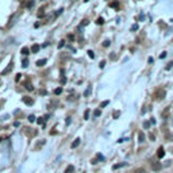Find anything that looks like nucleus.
<instances>
[{"label": "nucleus", "instance_id": "43", "mask_svg": "<svg viewBox=\"0 0 173 173\" xmlns=\"http://www.w3.org/2000/svg\"><path fill=\"white\" fill-rule=\"evenodd\" d=\"M116 58V56L114 54V53H112V54H111V59H115Z\"/></svg>", "mask_w": 173, "mask_h": 173}, {"label": "nucleus", "instance_id": "20", "mask_svg": "<svg viewBox=\"0 0 173 173\" xmlns=\"http://www.w3.org/2000/svg\"><path fill=\"white\" fill-rule=\"evenodd\" d=\"M124 165H126L124 162H123V164H116V165H114L112 168H114V169H118V168H122V166H124Z\"/></svg>", "mask_w": 173, "mask_h": 173}, {"label": "nucleus", "instance_id": "24", "mask_svg": "<svg viewBox=\"0 0 173 173\" xmlns=\"http://www.w3.org/2000/svg\"><path fill=\"white\" fill-rule=\"evenodd\" d=\"M61 92H62V88H61V87L57 88V89L54 91V93H56V95H61Z\"/></svg>", "mask_w": 173, "mask_h": 173}, {"label": "nucleus", "instance_id": "39", "mask_svg": "<svg viewBox=\"0 0 173 173\" xmlns=\"http://www.w3.org/2000/svg\"><path fill=\"white\" fill-rule=\"evenodd\" d=\"M97 158H99V160H104V157H103L102 154H97Z\"/></svg>", "mask_w": 173, "mask_h": 173}, {"label": "nucleus", "instance_id": "28", "mask_svg": "<svg viewBox=\"0 0 173 173\" xmlns=\"http://www.w3.org/2000/svg\"><path fill=\"white\" fill-rule=\"evenodd\" d=\"M96 23L97 24H103V23H104V19H103V18H99V19L96 20Z\"/></svg>", "mask_w": 173, "mask_h": 173}, {"label": "nucleus", "instance_id": "5", "mask_svg": "<svg viewBox=\"0 0 173 173\" xmlns=\"http://www.w3.org/2000/svg\"><path fill=\"white\" fill-rule=\"evenodd\" d=\"M39 49H41V46L35 43V45H33V48H31V52H33V53H38Z\"/></svg>", "mask_w": 173, "mask_h": 173}, {"label": "nucleus", "instance_id": "45", "mask_svg": "<svg viewBox=\"0 0 173 173\" xmlns=\"http://www.w3.org/2000/svg\"><path fill=\"white\" fill-rule=\"evenodd\" d=\"M0 141H2V139H0Z\"/></svg>", "mask_w": 173, "mask_h": 173}, {"label": "nucleus", "instance_id": "40", "mask_svg": "<svg viewBox=\"0 0 173 173\" xmlns=\"http://www.w3.org/2000/svg\"><path fill=\"white\" fill-rule=\"evenodd\" d=\"M149 138H150L152 141H154V135H153V134H149Z\"/></svg>", "mask_w": 173, "mask_h": 173}, {"label": "nucleus", "instance_id": "30", "mask_svg": "<svg viewBox=\"0 0 173 173\" xmlns=\"http://www.w3.org/2000/svg\"><path fill=\"white\" fill-rule=\"evenodd\" d=\"M62 11H64V8H59V10H58L57 12H56L54 16H58V15H61V14H62Z\"/></svg>", "mask_w": 173, "mask_h": 173}, {"label": "nucleus", "instance_id": "32", "mask_svg": "<svg viewBox=\"0 0 173 173\" xmlns=\"http://www.w3.org/2000/svg\"><path fill=\"white\" fill-rule=\"evenodd\" d=\"M99 67H100V68H102V69H103V68H104V67H106V61H100V64H99Z\"/></svg>", "mask_w": 173, "mask_h": 173}, {"label": "nucleus", "instance_id": "3", "mask_svg": "<svg viewBox=\"0 0 173 173\" xmlns=\"http://www.w3.org/2000/svg\"><path fill=\"white\" fill-rule=\"evenodd\" d=\"M152 168L154 172H160L162 169V165L160 162H152Z\"/></svg>", "mask_w": 173, "mask_h": 173}, {"label": "nucleus", "instance_id": "37", "mask_svg": "<svg viewBox=\"0 0 173 173\" xmlns=\"http://www.w3.org/2000/svg\"><path fill=\"white\" fill-rule=\"evenodd\" d=\"M64 43H65V42H64V41H61V42H59V43H58V48H62V46H64Z\"/></svg>", "mask_w": 173, "mask_h": 173}, {"label": "nucleus", "instance_id": "21", "mask_svg": "<svg viewBox=\"0 0 173 173\" xmlns=\"http://www.w3.org/2000/svg\"><path fill=\"white\" fill-rule=\"evenodd\" d=\"M110 45H111V42H110V41L108 39H106L104 41V42H103V46H104V48H108V46Z\"/></svg>", "mask_w": 173, "mask_h": 173}, {"label": "nucleus", "instance_id": "4", "mask_svg": "<svg viewBox=\"0 0 173 173\" xmlns=\"http://www.w3.org/2000/svg\"><path fill=\"white\" fill-rule=\"evenodd\" d=\"M164 156H165V152H164V147L161 146L158 149V152H157V157H158V158H162Z\"/></svg>", "mask_w": 173, "mask_h": 173}, {"label": "nucleus", "instance_id": "36", "mask_svg": "<svg viewBox=\"0 0 173 173\" xmlns=\"http://www.w3.org/2000/svg\"><path fill=\"white\" fill-rule=\"evenodd\" d=\"M65 83H67V77H62L61 78V84H65Z\"/></svg>", "mask_w": 173, "mask_h": 173}, {"label": "nucleus", "instance_id": "6", "mask_svg": "<svg viewBox=\"0 0 173 173\" xmlns=\"http://www.w3.org/2000/svg\"><path fill=\"white\" fill-rule=\"evenodd\" d=\"M10 70H12V64H10V65H8V67L5 68V69H4V70H3V72H2V74H7V73H8V72H10Z\"/></svg>", "mask_w": 173, "mask_h": 173}, {"label": "nucleus", "instance_id": "42", "mask_svg": "<svg viewBox=\"0 0 173 173\" xmlns=\"http://www.w3.org/2000/svg\"><path fill=\"white\" fill-rule=\"evenodd\" d=\"M20 76H22V74H16V81L20 80Z\"/></svg>", "mask_w": 173, "mask_h": 173}, {"label": "nucleus", "instance_id": "38", "mask_svg": "<svg viewBox=\"0 0 173 173\" xmlns=\"http://www.w3.org/2000/svg\"><path fill=\"white\" fill-rule=\"evenodd\" d=\"M131 30H133V31H135V30H138V26H137V24H134V26H133V27H131Z\"/></svg>", "mask_w": 173, "mask_h": 173}, {"label": "nucleus", "instance_id": "7", "mask_svg": "<svg viewBox=\"0 0 173 173\" xmlns=\"http://www.w3.org/2000/svg\"><path fill=\"white\" fill-rule=\"evenodd\" d=\"M37 65H38V67H43V65H46V59L43 58V59H38V61H37Z\"/></svg>", "mask_w": 173, "mask_h": 173}, {"label": "nucleus", "instance_id": "19", "mask_svg": "<svg viewBox=\"0 0 173 173\" xmlns=\"http://www.w3.org/2000/svg\"><path fill=\"white\" fill-rule=\"evenodd\" d=\"M110 5H111L112 8H118V7H119V3H118V2H112Z\"/></svg>", "mask_w": 173, "mask_h": 173}, {"label": "nucleus", "instance_id": "26", "mask_svg": "<svg viewBox=\"0 0 173 173\" xmlns=\"http://www.w3.org/2000/svg\"><path fill=\"white\" fill-rule=\"evenodd\" d=\"M93 115H95L96 118H97V116H100V115H102V111H100V110H96V111L93 112Z\"/></svg>", "mask_w": 173, "mask_h": 173}, {"label": "nucleus", "instance_id": "2", "mask_svg": "<svg viewBox=\"0 0 173 173\" xmlns=\"http://www.w3.org/2000/svg\"><path fill=\"white\" fill-rule=\"evenodd\" d=\"M22 100H23V103H24L26 106H33V104H34V100L31 99V97H29V96L22 97Z\"/></svg>", "mask_w": 173, "mask_h": 173}, {"label": "nucleus", "instance_id": "1", "mask_svg": "<svg viewBox=\"0 0 173 173\" xmlns=\"http://www.w3.org/2000/svg\"><path fill=\"white\" fill-rule=\"evenodd\" d=\"M165 95H166L165 91H164V89H158V91H157V93H156V99L157 100H164Z\"/></svg>", "mask_w": 173, "mask_h": 173}, {"label": "nucleus", "instance_id": "13", "mask_svg": "<svg viewBox=\"0 0 173 173\" xmlns=\"http://www.w3.org/2000/svg\"><path fill=\"white\" fill-rule=\"evenodd\" d=\"M91 91H92V89H91V87H88L87 89H85V92H84V96H85V97L89 96V95H91Z\"/></svg>", "mask_w": 173, "mask_h": 173}, {"label": "nucleus", "instance_id": "17", "mask_svg": "<svg viewBox=\"0 0 173 173\" xmlns=\"http://www.w3.org/2000/svg\"><path fill=\"white\" fill-rule=\"evenodd\" d=\"M73 165H69L68 168H67V171H65V173H70V172H73Z\"/></svg>", "mask_w": 173, "mask_h": 173}, {"label": "nucleus", "instance_id": "35", "mask_svg": "<svg viewBox=\"0 0 173 173\" xmlns=\"http://www.w3.org/2000/svg\"><path fill=\"white\" fill-rule=\"evenodd\" d=\"M168 139L171 141V142H173V134H171V135H168Z\"/></svg>", "mask_w": 173, "mask_h": 173}, {"label": "nucleus", "instance_id": "11", "mask_svg": "<svg viewBox=\"0 0 173 173\" xmlns=\"http://www.w3.org/2000/svg\"><path fill=\"white\" fill-rule=\"evenodd\" d=\"M43 15H45V10H43V7H41L39 10H38V16H39V18H42Z\"/></svg>", "mask_w": 173, "mask_h": 173}, {"label": "nucleus", "instance_id": "33", "mask_svg": "<svg viewBox=\"0 0 173 173\" xmlns=\"http://www.w3.org/2000/svg\"><path fill=\"white\" fill-rule=\"evenodd\" d=\"M119 115H121V112H119V111H115V112H114V118H115V119L118 118Z\"/></svg>", "mask_w": 173, "mask_h": 173}, {"label": "nucleus", "instance_id": "34", "mask_svg": "<svg viewBox=\"0 0 173 173\" xmlns=\"http://www.w3.org/2000/svg\"><path fill=\"white\" fill-rule=\"evenodd\" d=\"M149 126H150L149 122H145V123H143V127H145V128H147V127H149Z\"/></svg>", "mask_w": 173, "mask_h": 173}, {"label": "nucleus", "instance_id": "15", "mask_svg": "<svg viewBox=\"0 0 173 173\" xmlns=\"http://www.w3.org/2000/svg\"><path fill=\"white\" fill-rule=\"evenodd\" d=\"M45 121H46V119H43V116H42V118H38V119H37V122H38L39 124H43V126H45Z\"/></svg>", "mask_w": 173, "mask_h": 173}, {"label": "nucleus", "instance_id": "23", "mask_svg": "<svg viewBox=\"0 0 173 173\" xmlns=\"http://www.w3.org/2000/svg\"><path fill=\"white\" fill-rule=\"evenodd\" d=\"M88 56H89V58H95V53L92 50H88Z\"/></svg>", "mask_w": 173, "mask_h": 173}, {"label": "nucleus", "instance_id": "12", "mask_svg": "<svg viewBox=\"0 0 173 173\" xmlns=\"http://www.w3.org/2000/svg\"><path fill=\"white\" fill-rule=\"evenodd\" d=\"M133 173H147V172L145 171L143 168H138V169H135V171H134Z\"/></svg>", "mask_w": 173, "mask_h": 173}, {"label": "nucleus", "instance_id": "9", "mask_svg": "<svg viewBox=\"0 0 173 173\" xmlns=\"http://www.w3.org/2000/svg\"><path fill=\"white\" fill-rule=\"evenodd\" d=\"M22 67H23V68H27V67H29V59H27V58H23V61H22Z\"/></svg>", "mask_w": 173, "mask_h": 173}, {"label": "nucleus", "instance_id": "14", "mask_svg": "<svg viewBox=\"0 0 173 173\" xmlns=\"http://www.w3.org/2000/svg\"><path fill=\"white\" fill-rule=\"evenodd\" d=\"M78 145H80V139H78V138H77V139H76V141H74V142H73V143H72V147H73V149H74V147H77V146H78Z\"/></svg>", "mask_w": 173, "mask_h": 173}, {"label": "nucleus", "instance_id": "27", "mask_svg": "<svg viewBox=\"0 0 173 173\" xmlns=\"http://www.w3.org/2000/svg\"><path fill=\"white\" fill-rule=\"evenodd\" d=\"M34 5V0H30L29 3H27V8H31Z\"/></svg>", "mask_w": 173, "mask_h": 173}, {"label": "nucleus", "instance_id": "25", "mask_svg": "<svg viewBox=\"0 0 173 173\" xmlns=\"http://www.w3.org/2000/svg\"><path fill=\"white\" fill-rule=\"evenodd\" d=\"M35 119H37V118H35L34 115H30V116H29V122H31V123H33V122H35Z\"/></svg>", "mask_w": 173, "mask_h": 173}, {"label": "nucleus", "instance_id": "44", "mask_svg": "<svg viewBox=\"0 0 173 173\" xmlns=\"http://www.w3.org/2000/svg\"><path fill=\"white\" fill-rule=\"evenodd\" d=\"M84 2H89V0H84Z\"/></svg>", "mask_w": 173, "mask_h": 173}, {"label": "nucleus", "instance_id": "31", "mask_svg": "<svg viewBox=\"0 0 173 173\" xmlns=\"http://www.w3.org/2000/svg\"><path fill=\"white\" fill-rule=\"evenodd\" d=\"M172 67H173V61H172V62H169V64L166 65V70H169V69H172Z\"/></svg>", "mask_w": 173, "mask_h": 173}, {"label": "nucleus", "instance_id": "29", "mask_svg": "<svg viewBox=\"0 0 173 173\" xmlns=\"http://www.w3.org/2000/svg\"><path fill=\"white\" fill-rule=\"evenodd\" d=\"M26 89H27V91H33V85L27 83V84H26Z\"/></svg>", "mask_w": 173, "mask_h": 173}, {"label": "nucleus", "instance_id": "16", "mask_svg": "<svg viewBox=\"0 0 173 173\" xmlns=\"http://www.w3.org/2000/svg\"><path fill=\"white\" fill-rule=\"evenodd\" d=\"M88 23H89V22H88L87 19H84L83 22H81V24H80V27H78V29H80V30H81V27H84V26H87V24H88Z\"/></svg>", "mask_w": 173, "mask_h": 173}, {"label": "nucleus", "instance_id": "8", "mask_svg": "<svg viewBox=\"0 0 173 173\" xmlns=\"http://www.w3.org/2000/svg\"><path fill=\"white\" fill-rule=\"evenodd\" d=\"M22 54L23 56H29V53H30V50H29V48H22Z\"/></svg>", "mask_w": 173, "mask_h": 173}, {"label": "nucleus", "instance_id": "18", "mask_svg": "<svg viewBox=\"0 0 173 173\" xmlns=\"http://www.w3.org/2000/svg\"><path fill=\"white\" fill-rule=\"evenodd\" d=\"M108 100H104V102H103L102 103V104H100V108H104V107H107V106H108Z\"/></svg>", "mask_w": 173, "mask_h": 173}, {"label": "nucleus", "instance_id": "41", "mask_svg": "<svg viewBox=\"0 0 173 173\" xmlns=\"http://www.w3.org/2000/svg\"><path fill=\"white\" fill-rule=\"evenodd\" d=\"M68 38H69V39H70V41H73V39H74V37H73V35H72V34H70V35H69V37H68Z\"/></svg>", "mask_w": 173, "mask_h": 173}, {"label": "nucleus", "instance_id": "10", "mask_svg": "<svg viewBox=\"0 0 173 173\" xmlns=\"http://www.w3.org/2000/svg\"><path fill=\"white\" fill-rule=\"evenodd\" d=\"M138 139H139V142H145V134L143 133L138 134Z\"/></svg>", "mask_w": 173, "mask_h": 173}, {"label": "nucleus", "instance_id": "22", "mask_svg": "<svg viewBox=\"0 0 173 173\" xmlns=\"http://www.w3.org/2000/svg\"><path fill=\"white\" fill-rule=\"evenodd\" d=\"M84 119H85V121L87 119H89V110H87V111L84 112Z\"/></svg>", "mask_w": 173, "mask_h": 173}]
</instances>
